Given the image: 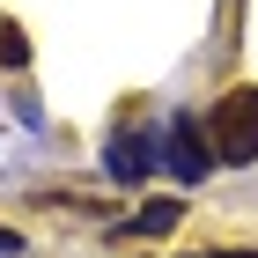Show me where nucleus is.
<instances>
[{"label": "nucleus", "instance_id": "nucleus-1", "mask_svg": "<svg viewBox=\"0 0 258 258\" xmlns=\"http://www.w3.org/2000/svg\"><path fill=\"white\" fill-rule=\"evenodd\" d=\"M207 133H214V155L221 162H258V89H229V96L214 103V118H207Z\"/></svg>", "mask_w": 258, "mask_h": 258}, {"label": "nucleus", "instance_id": "nucleus-2", "mask_svg": "<svg viewBox=\"0 0 258 258\" xmlns=\"http://www.w3.org/2000/svg\"><path fill=\"white\" fill-rule=\"evenodd\" d=\"M162 162H170L184 184H199V177L221 162V155H214V133H207L199 118H177V125H170V140H162Z\"/></svg>", "mask_w": 258, "mask_h": 258}, {"label": "nucleus", "instance_id": "nucleus-3", "mask_svg": "<svg viewBox=\"0 0 258 258\" xmlns=\"http://www.w3.org/2000/svg\"><path fill=\"white\" fill-rule=\"evenodd\" d=\"M148 170H155V140H148V133H118V140H111V177H118V184H140Z\"/></svg>", "mask_w": 258, "mask_h": 258}, {"label": "nucleus", "instance_id": "nucleus-4", "mask_svg": "<svg viewBox=\"0 0 258 258\" xmlns=\"http://www.w3.org/2000/svg\"><path fill=\"white\" fill-rule=\"evenodd\" d=\"M177 214H184L177 199H148V207L133 214V236H170V229H177Z\"/></svg>", "mask_w": 258, "mask_h": 258}, {"label": "nucleus", "instance_id": "nucleus-5", "mask_svg": "<svg viewBox=\"0 0 258 258\" xmlns=\"http://www.w3.org/2000/svg\"><path fill=\"white\" fill-rule=\"evenodd\" d=\"M30 59V44H22V30H0V67H22Z\"/></svg>", "mask_w": 258, "mask_h": 258}, {"label": "nucleus", "instance_id": "nucleus-6", "mask_svg": "<svg viewBox=\"0 0 258 258\" xmlns=\"http://www.w3.org/2000/svg\"><path fill=\"white\" fill-rule=\"evenodd\" d=\"M22 251V236H15V229H0V258H15Z\"/></svg>", "mask_w": 258, "mask_h": 258}]
</instances>
